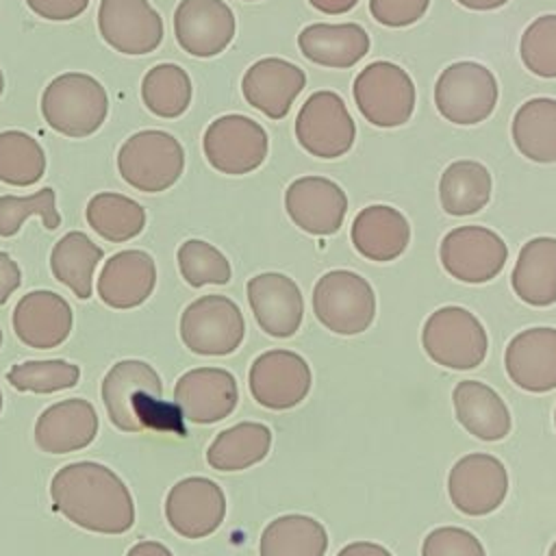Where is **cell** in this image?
<instances>
[{"label":"cell","mask_w":556,"mask_h":556,"mask_svg":"<svg viewBox=\"0 0 556 556\" xmlns=\"http://www.w3.org/2000/svg\"><path fill=\"white\" fill-rule=\"evenodd\" d=\"M50 497L56 513L89 532L124 534L135 523V502L126 482L100 463L61 467L52 476Z\"/></svg>","instance_id":"obj_1"},{"label":"cell","mask_w":556,"mask_h":556,"mask_svg":"<svg viewBox=\"0 0 556 556\" xmlns=\"http://www.w3.org/2000/svg\"><path fill=\"white\" fill-rule=\"evenodd\" d=\"M106 89L89 74L65 72L48 83L41 93V115L46 124L72 139L93 135L106 119Z\"/></svg>","instance_id":"obj_2"},{"label":"cell","mask_w":556,"mask_h":556,"mask_svg":"<svg viewBox=\"0 0 556 556\" xmlns=\"http://www.w3.org/2000/svg\"><path fill=\"white\" fill-rule=\"evenodd\" d=\"M119 176L137 191L159 193L178 182L185 169L180 141L165 130H139L117 152Z\"/></svg>","instance_id":"obj_3"},{"label":"cell","mask_w":556,"mask_h":556,"mask_svg":"<svg viewBox=\"0 0 556 556\" xmlns=\"http://www.w3.org/2000/svg\"><path fill=\"white\" fill-rule=\"evenodd\" d=\"M421 343L426 354L447 369H473L489 350L480 319L463 306H441L424 324Z\"/></svg>","instance_id":"obj_4"},{"label":"cell","mask_w":556,"mask_h":556,"mask_svg":"<svg viewBox=\"0 0 556 556\" xmlns=\"http://www.w3.org/2000/svg\"><path fill=\"white\" fill-rule=\"evenodd\" d=\"M313 313L330 332L358 334L376 317V293L363 276L332 269L313 287Z\"/></svg>","instance_id":"obj_5"},{"label":"cell","mask_w":556,"mask_h":556,"mask_svg":"<svg viewBox=\"0 0 556 556\" xmlns=\"http://www.w3.org/2000/svg\"><path fill=\"white\" fill-rule=\"evenodd\" d=\"M185 348L198 356H228L245 334L241 308L226 295H202L180 315L178 326Z\"/></svg>","instance_id":"obj_6"},{"label":"cell","mask_w":556,"mask_h":556,"mask_svg":"<svg viewBox=\"0 0 556 556\" xmlns=\"http://www.w3.org/2000/svg\"><path fill=\"white\" fill-rule=\"evenodd\" d=\"M434 104L452 124H480L497 104V80L482 63H452L437 78Z\"/></svg>","instance_id":"obj_7"},{"label":"cell","mask_w":556,"mask_h":556,"mask_svg":"<svg viewBox=\"0 0 556 556\" xmlns=\"http://www.w3.org/2000/svg\"><path fill=\"white\" fill-rule=\"evenodd\" d=\"M354 100L369 124L393 128L410 119L415 111V85L400 65L374 61L354 78Z\"/></svg>","instance_id":"obj_8"},{"label":"cell","mask_w":556,"mask_h":556,"mask_svg":"<svg viewBox=\"0 0 556 556\" xmlns=\"http://www.w3.org/2000/svg\"><path fill=\"white\" fill-rule=\"evenodd\" d=\"M202 150L208 165L219 174L243 176L263 165L269 152V137L252 117L230 113L208 124Z\"/></svg>","instance_id":"obj_9"},{"label":"cell","mask_w":556,"mask_h":556,"mask_svg":"<svg viewBox=\"0 0 556 556\" xmlns=\"http://www.w3.org/2000/svg\"><path fill=\"white\" fill-rule=\"evenodd\" d=\"M298 143L317 159H339L354 146L356 126L334 91H315L295 117Z\"/></svg>","instance_id":"obj_10"},{"label":"cell","mask_w":556,"mask_h":556,"mask_svg":"<svg viewBox=\"0 0 556 556\" xmlns=\"http://www.w3.org/2000/svg\"><path fill=\"white\" fill-rule=\"evenodd\" d=\"M443 269L469 285L493 280L508 258L504 239L484 226H458L450 230L439 248Z\"/></svg>","instance_id":"obj_11"},{"label":"cell","mask_w":556,"mask_h":556,"mask_svg":"<svg viewBox=\"0 0 556 556\" xmlns=\"http://www.w3.org/2000/svg\"><path fill=\"white\" fill-rule=\"evenodd\" d=\"M311 367L293 350H267L254 358L248 387L256 404L269 410L298 406L311 391Z\"/></svg>","instance_id":"obj_12"},{"label":"cell","mask_w":556,"mask_h":556,"mask_svg":"<svg viewBox=\"0 0 556 556\" xmlns=\"http://www.w3.org/2000/svg\"><path fill=\"white\" fill-rule=\"evenodd\" d=\"M508 493V473L500 458L473 452L458 458L447 476V495L458 513L469 517L489 515Z\"/></svg>","instance_id":"obj_13"},{"label":"cell","mask_w":556,"mask_h":556,"mask_svg":"<svg viewBox=\"0 0 556 556\" xmlns=\"http://www.w3.org/2000/svg\"><path fill=\"white\" fill-rule=\"evenodd\" d=\"M226 517V495L208 478L189 476L178 480L165 497V519L185 539L213 534Z\"/></svg>","instance_id":"obj_14"},{"label":"cell","mask_w":556,"mask_h":556,"mask_svg":"<svg viewBox=\"0 0 556 556\" xmlns=\"http://www.w3.org/2000/svg\"><path fill=\"white\" fill-rule=\"evenodd\" d=\"M98 30L117 52L141 56L163 41V20L148 0H100Z\"/></svg>","instance_id":"obj_15"},{"label":"cell","mask_w":556,"mask_h":556,"mask_svg":"<svg viewBox=\"0 0 556 556\" xmlns=\"http://www.w3.org/2000/svg\"><path fill=\"white\" fill-rule=\"evenodd\" d=\"M174 33L187 54L211 59L230 46L237 20L224 0H180L174 11Z\"/></svg>","instance_id":"obj_16"},{"label":"cell","mask_w":556,"mask_h":556,"mask_svg":"<svg viewBox=\"0 0 556 556\" xmlns=\"http://www.w3.org/2000/svg\"><path fill=\"white\" fill-rule=\"evenodd\" d=\"M248 304L261 330L274 339H289L300 330L304 298L298 282L280 271H265L248 280Z\"/></svg>","instance_id":"obj_17"},{"label":"cell","mask_w":556,"mask_h":556,"mask_svg":"<svg viewBox=\"0 0 556 556\" xmlns=\"http://www.w3.org/2000/svg\"><path fill=\"white\" fill-rule=\"evenodd\" d=\"M285 208L298 228L326 237L341 228L348 213V195L330 178L302 176L287 187Z\"/></svg>","instance_id":"obj_18"},{"label":"cell","mask_w":556,"mask_h":556,"mask_svg":"<svg viewBox=\"0 0 556 556\" xmlns=\"http://www.w3.org/2000/svg\"><path fill=\"white\" fill-rule=\"evenodd\" d=\"M174 400L185 419L206 426L235 410L239 389L235 376L224 367H193L176 380Z\"/></svg>","instance_id":"obj_19"},{"label":"cell","mask_w":556,"mask_h":556,"mask_svg":"<svg viewBox=\"0 0 556 556\" xmlns=\"http://www.w3.org/2000/svg\"><path fill=\"white\" fill-rule=\"evenodd\" d=\"M304 87V70L280 56L258 59L241 78L245 102L269 119H282Z\"/></svg>","instance_id":"obj_20"},{"label":"cell","mask_w":556,"mask_h":556,"mask_svg":"<svg viewBox=\"0 0 556 556\" xmlns=\"http://www.w3.org/2000/svg\"><path fill=\"white\" fill-rule=\"evenodd\" d=\"M508 378L523 391L556 389V328L539 326L515 334L504 354Z\"/></svg>","instance_id":"obj_21"},{"label":"cell","mask_w":556,"mask_h":556,"mask_svg":"<svg viewBox=\"0 0 556 556\" xmlns=\"http://www.w3.org/2000/svg\"><path fill=\"white\" fill-rule=\"evenodd\" d=\"M74 324L72 306L54 291H30L20 298L13 311V330L22 343L35 350L61 345Z\"/></svg>","instance_id":"obj_22"},{"label":"cell","mask_w":556,"mask_h":556,"mask_svg":"<svg viewBox=\"0 0 556 556\" xmlns=\"http://www.w3.org/2000/svg\"><path fill=\"white\" fill-rule=\"evenodd\" d=\"M98 434V413L89 400L67 397L48 406L35 421V443L46 454L85 450Z\"/></svg>","instance_id":"obj_23"},{"label":"cell","mask_w":556,"mask_h":556,"mask_svg":"<svg viewBox=\"0 0 556 556\" xmlns=\"http://www.w3.org/2000/svg\"><path fill=\"white\" fill-rule=\"evenodd\" d=\"M154 285V258L143 250H122L104 263L96 289L106 306L126 311L143 304L152 295Z\"/></svg>","instance_id":"obj_24"},{"label":"cell","mask_w":556,"mask_h":556,"mask_svg":"<svg viewBox=\"0 0 556 556\" xmlns=\"http://www.w3.org/2000/svg\"><path fill=\"white\" fill-rule=\"evenodd\" d=\"M350 235L361 256L387 263L406 250L410 241V226L397 208L389 204H371L358 211Z\"/></svg>","instance_id":"obj_25"},{"label":"cell","mask_w":556,"mask_h":556,"mask_svg":"<svg viewBox=\"0 0 556 556\" xmlns=\"http://www.w3.org/2000/svg\"><path fill=\"white\" fill-rule=\"evenodd\" d=\"M300 52L324 67L345 70L369 52V35L361 24H308L298 35Z\"/></svg>","instance_id":"obj_26"},{"label":"cell","mask_w":556,"mask_h":556,"mask_svg":"<svg viewBox=\"0 0 556 556\" xmlns=\"http://www.w3.org/2000/svg\"><path fill=\"white\" fill-rule=\"evenodd\" d=\"M460 426L480 441H500L510 432V413L504 400L480 380H460L452 391Z\"/></svg>","instance_id":"obj_27"},{"label":"cell","mask_w":556,"mask_h":556,"mask_svg":"<svg viewBox=\"0 0 556 556\" xmlns=\"http://www.w3.org/2000/svg\"><path fill=\"white\" fill-rule=\"evenodd\" d=\"M102 402L111 424L122 432H137L130 413V400L137 391H154L163 395L161 376L146 361L128 358L115 363L102 380Z\"/></svg>","instance_id":"obj_28"},{"label":"cell","mask_w":556,"mask_h":556,"mask_svg":"<svg viewBox=\"0 0 556 556\" xmlns=\"http://www.w3.org/2000/svg\"><path fill=\"white\" fill-rule=\"evenodd\" d=\"M513 291L530 306H549L556 302V239H530L515 263L510 276Z\"/></svg>","instance_id":"obj_29"},{"label":"cell","mask_w":556,"mask_h":556,"mask_svg":"<svg viewBox=\"0 0 556 556\" xmlns=\"http://www.w3.org/2000/svg\"><path fill=\"white\" fill-rule=\"evenodd\" d=\"M269 450V426L261 421H239L213 439L206 450V463L217 471H241L261 463Z\"/></svg>","instance_id":"obj_30"},{"label":"cell","mask_w":556,"mask_h":556,"mask_svg":"<svg viewBox=\"0 0 556 556\" xmlns=\"http://www.w3.org/2000/svg\"><path fill=\"white\" fill-rule=\"evenodd\" d=\"M104 258V250L85 232L72 230L63 235L50 252L52 276L65 285L76 298L87 300L93 293V271Z\"/></svg>","instance_id":"obj_31"},{"label":"cell","mask_w":556,"mask_h":556,"mask_svg":"<svg viewBox=\"0 0 556 556\" xmlns=\"http://www.w3.org/2000/svg\"><path fill=\"white\" fill-rule=\"evenodd\" d=\"M513 141L534 163H556V100L532 98L513 117Z\"/></svg>","instance_id":"obj_32"},{"label":"cell","mask_w":556,"mask_h":556,"mask_svg":"<svg viewBox=\"0 0 556 556\" xmlns=\"http://www.w3.org/2000/svg\"><path fill=\"white\" fill-rule=\"evenodd\" d=\"M328 532L308 515H282L261 534V556H326Z\"/></svg>","instance_id":"obj_33"},{"label":"cell","mask_w":556,"mask_h":556,"mask_svg":"<svg viewBox=\"0 0 556 556\" xmlns=\"http://www.w3.org/2000/svg\"><path fill=\"white\" fill-rule=\"evenodd\" d=\"M439 198L447 215L465 217V215L478 213L491 200L489 169L478 161H469V159L454 161L441 174Z\"/></svg>","instance_id":"obj_34"},{"label":"cell","mask_w":556,"mask_h":556,"mask_svg":"<svg viewBox=\"0 0 556 556\" xmlns=\"http://www.w3.org/2000/svg\"><path fill=\"white\" fill-rule=\"evenodd\" d=\"M87 224L111 243H124L146 228V208L132 198L115 191L96 193L85 208Z\"/></svg>","instance_id":"obj_35"},{"label":"cell","mask_w":556,"mask_h":556,"mask_svg":"<svg viewBox=\"0 0 556 556\" xmlns=\"http://www.w3.org/2000/svg\"><path fill=\"white\" fill-rule=\"evenodd\" d=\"M191 78L176 63H159L141 80V100L163 119L180 117L191 104Z\"/></svg>","instance_id":"obj_36"},{"label":"cell","mask_w":556,"mask_h":556,"mask_svg":"<svg viewBox=\"0 0 556 556\" xmlns=\"http://www.w3.org/2000/svg\"><path fill=\"white\" fill-rule=\"evenodd\" d=\"M46 174V152L24 130L0 132V182L30 187Z\"/></svg>","instance_id":"obj_37"},{"label":"cell","mask_w":556,"mask_h":556,"mask_svg":"<svg viewBox=\"0 0 556 556\" xmlns=\"http://www.w3.org/2000/svg\"><path fill=\"white\" fill-rule=\"evenodd\" d=\"M178 271L193 289L204 285H226L232 276L230 263L222 250L202 239H187L176 252Z\"/></svg>","instance_id":"obj_38"},{"label":"cell","mask_w":556,"mask_h":556,"mask_svg":"<svg viewBox=\"0 0 556 556\" xmlns=\"http://www.w3.org/2000/svg\"><path fill=\"white\" fill-rule=\"evenodd\" d=\"M7 380L15 391L22 393H54L76 387L80 380V367L61 358L26 361L13 365L7 371Z\"/></svg>","instance_id":"obj_39"},{"label":"cell","mask_w":556,"mask_h":556,"mask_svg":"<svg viewBox=\"0 0 556 556\" xmlns=\"http://www.w3.org/2000/svg\"><path fill=\"white\" fill-rule=\"evenodd\" d=\"M30 215H37L48 230L59 228L61 215L52 187H43L30 195H0V237L17 235Z\"/></svg>","instance_id":"obj_40"},{"label":"cell","mask_w":556,"mask_h":556,"mask_svg":"<svg viewBox=\"0 0 556 556\" xmlns=\"http://www.w3.org/2000/svg\"><path fill=\"white\" fill-rule=\"evenodd\" d=\"M519 54L532 74L556 78V15H541L523 30Z\"/></svg>","instance_id":"obj_41"},{"label":"cell","mask_w":556,"mask_h":556,"mask_svg":"<svg viewBox=\"0 0 556 556\" xmlns=\"http://www.w3.org/2000/svg\"><path fill=\"white\" fill-rule=\"evenodd\" d=\"M421 556H486L476 534L465 528L443 526L426 534Z\"/></svg>","instance_id":"obj_42"},{"label":"cell","mask_w":556,"mask_h":556,"mask_svg":"<svg viewBox=\"0 0 556 556\" xmlns=\"http://www.w3.org/2000/svg\"><path fill=\"white\" fill-rule=\"evenodd\" d=\"M430 0H369V11L376 22L402 28L415 24L426 11Z\"/></svg>","instance_id":"obj_43"},{"label":"cell","mask_w":556,"mask_h":556,"mask_svg":"<svg viewBox=\"0 0 556 556\" xmlns=\"http://www.w3.org/2000/svg\"><path fill=\"white\" fill-rule=\"evenodd\" d=\"M28 9L50 22H67L85 13L89 0H26Z\"/></svg>","instance_id":"obj_44"},{"label":"cell","mask_w":556,"mask_h":556,"mask_svg":"<svg viewBox=\"0 0 556 556\" xmlns=\"http://www.w3.org/2000/svg\"><path fill=\"white\" fill-rule=\"evenodd\" d=\"M20 282H22L20 265L7 252H0V306L15 293Z\"/></svg>","instance_id":"obj_45"},{"label":"cell","mask_w":556,"mask_h":556,"mask_svg":"<svg viewBox=\"0 0 556 556\" xmlns=\"http://www.w3.org/2000/svg\"><path fill=\"white\" fill-rule=\"evenodd\" d=\"M337 556H393V554L378 543L354 541V543H348L345 547H341V552Z\"/></svg>","instance_id":"obj_46"},{"label":"cell","mask_w":556,"mask_h":556,"mask_svg":"<svg viewBox=\"0 0 556 556\" xmlns=\"http://www.w3.org/2000/svg\"><path fill=\"white\" fill-rule=\"evenodd\" d=\"M317 11L326 13V15H341V13H348L352 11L358 0H308Z\"/></svg>","instance_id":"obj_47"},{"label":"cell","mask_w":556,"mask_h":556,"mask_svg":"<svg viewBox=\"0 0 556 556\" xmlns=\"http://www.w3.org/2000/svg\"><path fill=\"white\" fill-rule=\"evenodd\" d=\"M126 556H174L163 543L159 541H137Z\"/></svg>","instance_id":"obj_48"},{"label":"cell","mask_w":556,"mask_h":556,"mask_svg":"<svg viewBox=\"0 0 556 556\" xmlns=\"http://www.w3.org/2000/svg\"><path fill=\"white\" fill-rule=\"evenodd\" d=\"M456 2L467 9H473V11H491V9L506 4L508 0H456Z\"/></svg>","instance_id":"obj_49"},{"label":"cell","mask_w":556,"mask_h":556,"mask_svg":"<svg viewBox=\"0 0 556 556\" xmlns=\"http://www.w3.org/2000/svg\"><path fill=\"white\" fill-rule=\"evenodd\" d=\"M2 91H4V74L0 70V96H2Z\"/></svg>","instance_id":"obj_50"},{"label":"cell","mask_w":556,"mask_h":556,"mask_svg":"<svg viewBox=\"0 0 556 556\" xmlns=\"http://www.w3.org/2000/svg\"><path fill=\"white\" fill-rule=\"evenodd\" d=\"M547 556H556V541L552 543V547H549V554Z\"/></svg>","instance_id":"obj_51"},{"label":"cell","mask_w":556,"mask_h":556,"mask_svg":"<svg viewBox=\"0 0 556 556\" xmlns=\"http://www.w3.org/2000/svg\"><path fill=\"white\" fill-rule=\"evenodd\" d=\"M0 410H2V393H0Z\"/></svg>","instance_id":"obj_52"},{"label":"cell","mask_w":556,"mask_h":556,"mask_svg":"<svg viewBox=\"0 0 556 556\" xmlns=\"http://www.w3.org/2000/svg\"><path fill=\"white\" fill-rule=\"evenodd\" d=\"M0 345H2V330H0Z\"/></svg>","instance_id":"obj_53"},{"label":"cell","mask_w":556,"mask_h":556,"mask_svg":"<svg viewBox=\"0 0 556 556\" xmlns=\"http://www.w3.org/2000/svg\"><path fill=\"white\" fill-rule=\"evenodd\" d=\"M243 2H256V0H243Z\"/></svg>","instance_id":"obj_54"},{"label":"cell","mask_w":556,"mask_h":556,"mask_svg":"<svg viewBox=\"0 0 556 556\" xmlns=\"http://www.w3.org/2000/svg\"><path fill=\"white\" fill-rule=\"evenodd\" d=\"M554 424H556V413H554Z\"/></svg>","instance_id":"obj_55"}]
</instances>
